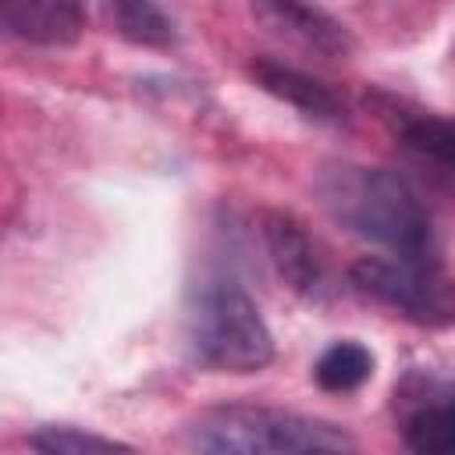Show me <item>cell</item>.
Wrapping results in <instances>:
<instances>
[{"mask_svg": "<svg viewBox=\"0 0 455 455\" xmlns=\"http://www.w3.org/2000/svg\"><path fill=\"white\" fill-rule=\"evenodd\" d=\"M306 455H352L348 448H316V451H306Z\"/></svg>", "mask_w": 455, "mask_h": 455, "instance_id": "cell-14", "label": "cell"}, {"mask_svg": "<svg viewBox=\"0 0 455 455\" xmlns=\"http://www.w3.org/2000/svg\"><path fill=\"white\" fill-rule=\"evenodd\" d=\"M313 377L323 391H334V395L355 391L373 377V352L355 338H341L320 352Z\"/></svg>", "mask_w": 455, "mask_h": 455, "instance_id": "cell-10", "label": "cell"}, {"mask_svg": "<svg viewBox=\"0 0 455 455\" xmlns=\"http://www.w3.org/2000/svg\"><path fill=\"white\" fill-rule=\"evenodd\" d=\"M373 114L384 121V128L398 139L402 149H409L412 156L455 174V117L423 110L416 103H405L398 96L387 92H373L370 96Z\"/></svg>", "mask_w": 455, "mask_h": 455, "instance_id": "cell-5", "label": "cell"}, {"mask_svg": "<svg viewBox=\"0 0 455 455\" xmlns=\"http://www.w3.org/2000/svg\"><path fill=\"white\" fill-rule=\"evenodd\" d=\"M249 75L256 78V85L270 96H277L281 103L302 110L306 117H316V121H341L345 107L341 100L313 75L291 68V64H281V60H270V57H256Z\"/></svg>", "mask_w": 455, "mask_h": 455, "instance_id": "cell-8", "label": "cell"}, {"mask_svg": "<svg viewBox=\"0 0 455 455\" xmlns=\"http://www.w3.org/2000/svg\"><path fill=\"white\" fill-rule=\"evenodd\" d=\"M355 291L395 309L398 316L423 327L455 323V281H448L437 263L402 259V256H363L348 270Z\"/></svg>", "mask_w": 455, "mask_h": 455, "instance_id": "cell-4", "label": "cell"}, {"mask_svg": "<svg viewBox=\"0 0 455 455\" xmlns=\"http://www.w3.org/2000/svg\"><path fill=\"white\" fill-rule=\"evenodd\" d=\"M110 18L117 25V32L128 39V43H139V46H171L174 43V21L156 7V4H114L110 7Z\"/></svg>", "mask_w": 455, "mask_h": 455, "instance_id": "cell-13", "label": "cell"}, {"mask_svg": "<svg viewBox=\"0 0 455 455\" xmlns=\"http://www.w3.org/2000/svg\"><path fill=\"white\" fill-rule=\"evenodd\" d=\"M192 455H306L316 448H345L334 427L270 409V405H213L185 427Z\"/></svg>", "mask_w": 455, "mask_h": 455, "instance_id": "cell-3", "label": "cell"}, {"mask_svg": "<svg viewBox=\"0 0 455 455\" xmlns=\"http://www.w3.org/2000/svg\"><path fill=\"white\" fill-rule=\"evenodd\" d=\"M402 434L412 455H455V398L416 405Z\"/></svg>", "mask_w": 455, "mask_h": 455, "instance_id": "cell-11", "label": "cell"}, {"mask_svg": "<svg viewBox=\"0 0 455 455\" xmlns=\"http://www.w3.org/2000/svg\"><path fill=\"white\" fill-rule=\"evenodd\" d=\"M267 252L277 267V274L288 281L299 295H316L323 288V256L316 242L306 235V228L288 213H267L263 220Z\"/></svg>", "mask_w": 455, "mask_h": 455, "instance_id": "cell-7", "label": "cell"}, {"mask_svg": "<svg viewBox=\"0 0 455 455\" xmlns=\"http://www.w3.org/2000/svg\"><path fill=\"white\" fill-rule=\"evenodd\" d=\"M316 196L341 228L387 249V256L437 263L434 220L412 185L384 167L331 164L316 178Z\"/></svg>", "mask_w": 455, "mask_h": 455, "instance_id": "cell-1", "label": "cell"}, {"mask_svg": "<svg viewBox=\"0 0 455 455\" xmlns=\"http://www.w3.org/2000/svg\"><path fill=\"white\" fill-rule=\"evenodd\" d=\"M188 341L196 359L220 373H259L274 359V338L259 306L224 274L192 288Z\"/></svg>", "mask_w": 455, "mask_h": 455, "instance_id": "cell-2", "label": "cell"}, {"mask_svg": "<svg viewBox=\"0 0 455 455\" xmlns=\"http://www.w3.org/2000/svg\"><path fill=\"white\" fill-rule=\"evenodd\" d=\"M0 25L11 39L32 46H68L82 36V7L71 0H4Z\"/></svg>", "mask_w": 455, "mask_h": 455, "instance_id": "cell-6", "label": "cell"}, {"mask_svg": "<svg viewBox=\"0 0 455 455\" xmlns=\"http://www.w3.org/2000/svg\"><path fill=\"white\" fill-rule=\"evenodd\" d=\"M259 18H267L274 28L302 39L306 46L320 50V53H331V57H341L352 50V36L348 28L331 18L327 11L320 7H309V4H288V0H274V4H259L256 7Z\"/></svg>", "mask_w": 455, "mask_h": 455, "instance_id": "cell-9", "label": "cell"}, {"mask_svg": "<svg viewBox=\"0 0 455 455\" xmlns=\"http://www.w3.org/2000/svg\"><path fill=\"white\" fill-rule=\"evenodd\" d=\"M28 441H32L36 455H142L139 448H132L124 441L103 437V434H92L82 427H64V423L39 427Z\"/></svg>", "mask_w": 455, "mask_h": 455, "instance_id": "cell-12", "label": "cell"}]
</instances>
